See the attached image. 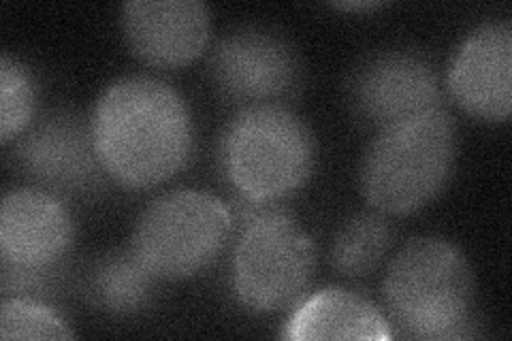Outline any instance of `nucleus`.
I'll return each mask as SVG.
<instances>
[{"label": "nucleus", "instance_id": "nucleus-1", "mask_svg": "<svg viewBox=\"0 0 512 341\" xmlns=\"http://www.w3.org/2000/svg\"><path fill=\"white\" fill-rule=\"evenodd\" d=\"M90 128L109 180L128 190L169 182L195 150V122L182 94L148 75L111 81L94 105Z\"/></svg>", "mask_w": 512, "mask_h": 341}, {"label": "nucleus", "instance_id": "nucleus-2", "mask_svg": "<svg viewBox=\"0 0 512 341\" xmlns=\"http://www.w3.org/2000/svg\"><path fill=\"white\" fill-rule=\"evenodd\" d=\"M382 295L395 327L412 339L444 341L472 335L474 271L468 256L448 239L408 241L389 263Z\"/></svg>", "mask_w": 512, "mask_h": 341}, {"label": "nucleus", "instance_id": "nucleus-3", "mask_svg": "<svg viewBox=\"0 0 512 341\" xmlns=\"http://www.w3.org/2000/svg\"><path fill=\"white\" fill-rule=\"evenodd\" d=\"M457 156L455 122L444 107L382 128L361 162V192L384 216H410L440 197Z\"/></svg>", "mask_w": 512, "mask_h": 341}, {"label": "nucleus", "instance_id": "nucleus-4", "mask_svg": "<svg viewBox=\"0 0 512 341\" xmlns=\"http://www.w3.org/2000/svg\"><path fill=\"white\" fill-rule=\"evenodd\" d=\"M222 167L244 201L276 205L310 180L316 139L291 109L244 107L222 135Z\"/></svg>", "mask_w": 512, "mask_h": 341}, {"label": "nucleus", "instance_id": "nucleus-5", "mask_svg": "<svg viewBox=\"0 0 512 341\" xmlns=\"http://www.w3.org/2000/svg\"><path fill=\"white\" fill-rule=\"evenodd\" d=\"M242 233L231 258L235 301L252 314L295 307L314 278L316 246L299 222L276 205L242 199Z\"/></svg>", "mask_w": 512, "mask_h": 341}, {"label": "nucleus", "instance_id": "nucleus-6", "mask_svg": "<svg viewBox=\"0 0 512 341\" xmlns=\"http://www.w3.org/2000/svg\"><path fill=\"white\" fill-rule=\"evenodd\" d=\"M231 231V209L214 194L173 190L141 211L128 248L158 282H178L210 267Z\"/></svg>", "mask_w": 512, "mask_h": 341}, {"label": "nucleus", "instance_id": "nucleus-7", "mask_svg": "<svg viewBox=\"0 0 512 341\" xmlns=\"http://www.w3.org/2000/svg\"><path fill=\"white\" fill-rule=\"evenodd\" d=\"M210 71L224 99L244 107L278 105L301 84V60L291 41L259 26L224 35L214 45Z\"/></svg>", "mask_w": 512, "mask_h": 341}, {"label": "nucleus", "instance_id": "nucleus-8", "mask_svg": "<svg viewBox=\"0 0 512 341\" xmlns=\"http://www.w3.org/2000/svg\"><path fill=\"white\" fill-rule=\"evenodd\" d=\"M348 99L357 118L382 131L442 107L438 73L421 52L391 50L367 58L352 75Z\"/></svg>", "mask_w": 512, "mask_h": 341}, {"label": "nucleus", "instance_id": "nucleus-9", "mask_svg": "<svg viewBox=\"0 0 512 341\" xmlns=\"http://www.w3.org/2000/svg\"><path fill=\"white\" fill-rule=\"evenodd\" d=\"M18 162L45 192L90 197L105 186L107 173L94 148L90 122L75 113H54L22 139Z\"/></svg>", "mask_w": 512, "mask_h": 341}, {"label": "nucleus", "instance_id": "nucleus-10", "mask_svg": "<svg viewBox=\"0 0 512 341\" xmlns=\"http://www.w3.org/2000/svg\"><path fill=\"white\" fill-rule=\"evenodd\" d=\"M446 86L470 116L506 122L512 111V24L502 20L474 28L451 60Z\"/></svg>", "mask_w": 512, "mask_h": 341}, {"label": "nucleus", "instance_id": "nucleus-11", "mask_svg": "<svg viewBox=\"0 0 512 341\" xmlns=\"http://www.w3.org/2000/svg\"><path fill=\"white\" fill-rule=\"evenodd\" d=\"M131 52L156 69L195 62L212 37V11L199 0H133L122 7Z\"/></svg>", "mask_w": 512, "mask_h": 341}, {"label": "nucleus", "instance_id": "nucleus-12", "mask_svg": "<svg viewBox=\"0 0 512 341\" xmlns=\"http://www.w3.org/2000/svg\"><path fill=\"white\" fill-rule=\"evenodd\" d=\"M75 222L52 192L11 190L0 205V256L3 265L54 269L71 250Z\"/></svg>", "mask_w": 512, "mask_h": 341}, {"label": "nucleus", "instance_id": "nucleus-13", "mask_svg": "<svg viewBox=\"0 0 512 341\" xmlns=\"http://www.w3.org/2000/svg\"><path fill=\"white\" fill-rule=\"evenodd\" d=\"M282 337L291 341H389L393 329L372 301L352 290L331 286L314 292L295 305L284 324Z\"/></svg>", "mask_w": 512, "mask_h": 341}, {"label": "nucleus", "instance_id": "nucleus-14", "mask_svg": "<svg viewBox=\"0 0 512 341\" xmlns=\"http://www.w3.org/2000/svg\"><path fill=\"white\" fill-rule=\"evenodd\" d=\"M156 284L154 275L137 261L131 248H126L103 256L90 275L88 292L96 307L116 316H128L152 305Z\"/></svg>", "mask_w": 512, "mask_h": 341}, {"label": "nucleus", "instance_id": "nucleus-15", "mask_svg": "<svg viewBox=\"0 0 512 341\" xmlns=\"http://www.w3.org/2000/svg\"><path fill=\"white\" fill-rule=\"evenodd\" d=\"M393 246V226L380 211H363V214L346 220L331 246V265L344 278H367L384 261Z\"/></svg>", "mask_w": 512, "mask_h": 341}, {"label": "nucleus", "instance_id": "nucleus-16", "mask_svg": "<svg viewBox=\"0 0 512 341\" xmlns=\"http://www.w3.org/2000/svg\"><path fill=\"white\" fill-rule=\"evenodd\" d=\"M37 86L30 71L11 56L0 58V141L18 139L32 122Z\"/></svg>", "mask_w": 512, "mask_h": 341}, {"label": "nucleus", "instance_id": "nucleus-17", "mask_svg": "<svg viewBox=\"0 0 512 341\" xmlns=\"http://www.w3.org/2000/svg\"><path fill=\"white\" fill-rule=\"evenodd\" d=\"M75 333L52 307L37 299L13 297L0 307V339H73Z\"/></svg>", "mask_w": 512, "mask_h": 341}, {"label": "nucleus", "instance_id": "nucleus-18", "mask_svg": "<svg viewBox=\"0 0 512 341\" xmlns=\"http://www.w3.org/2000/svg\"><path fill=\"white\" fill-rule=\"evenodd\" d=\"M333 7L340 11H376L384 7V3H376V0H359V3H335Z\"/></svg>", "mask_w": 512, "mask_h": 341}]
</instances>
